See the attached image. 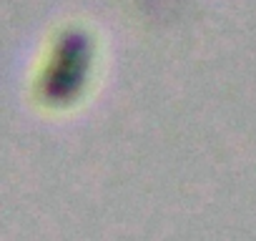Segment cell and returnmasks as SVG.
I'll list each match as a JSON object with an SVG mask.
<instances>
[{"instance_id": "6da1fadb", "label": "cell", "mask_w": 256, "mask_h": 241, "mask_svg": "<svg viewBox=\"0 0 256 241\" xmlns=\"http://www.w3.org/2000/svg\"><path fill=\"white\" fill-rule=\"evenodd\" d=\"M93 60V43L83 30H66L40 78V98L48 106H70L80 98Z\"/></svg>"}]
</instances>
